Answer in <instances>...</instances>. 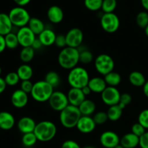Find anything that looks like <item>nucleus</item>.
Here are the masks:
<instances>
[{"label":"nucleus","mask_w":148,"mask_h":148,"mask_svg":"<svg viewBox=\"0 0 148 148\" xmlns=\"http://www.w3.org/2000/svg\"><path fill=\"white\" fill-rule=\"evenodd\" d=\"M33 87V84L30 80H25L22 81L20 84V89L26 92L27 94H30Z\"/></svg>","instance_id":"43"},{"label":"nucleus","mask_w":148,"mask_h":148,"mask_svg":"<svg viewBox=\"0 0 148 148\" xmlns=\"http://www.w3.org/2000/svg\"><path fill=\"white\" fill-rule=\"evenodd\" d=\"M28 94L19 89L13 91L11 95L12 104L16 108H23L28 103Z\"/></svg>","instance_id":"15"},{"label":"nucleus","mask_w":148,"mask_h":148,"mask_svg":"<svg viewBox=\"0 0 148 148\" xmlns=\"http://www.w3.org/2000/svg\"><path fill=\"white\" fill-rule=\"evenodd\" d=\"M45 81L48 83V84H50L51 86L53 87V88H56V86L59 85L60 84L61 78L59 76V73L56 71H49L45 75Z\"/></svg>","instance_id":"31"},{"label":"nucleus","mask_w":148,"mask_h":148,"mask_svg":"<svg viewBox=\"0 0 148 148\" xmlns=\"http://www.w3.org/2000/svg\"><path fill=\"white\" fill-rule=\"evenodd\" d=\"M117 7L116 0H103L101 10L104 13L114 12Z\"/></svg>","instance_id":"37"},{"label":"nucleus","mask_w":148,"mask_h":148,"mask_svg":"<svg viewBox=\"0 0 148 148\" xmlns=\"http://www.w3.org/2000/svg\"><path fill=\"white\" fill-rule=\"evenodd\" d=\"M13 25L8 14L0 13V35L6 36L11 33L12 30Z\"/></svg>","instance_id":"23"},{"label":"nucleus","mask_w":148,"mask_h":148,"mask_svg":"<svg viewBox=\"0 0 148 148\" xmlns=\"http://www.w3.org/2000/svg\"><path fill=\"white\" fill-rule=\"evenodd\" d=\"M93 54L88 49L79 50V62L81 63L88 65L93 60Z\"/></svg>","instance_id":"35"},{"label":"nucleus","mask_w":148,"mask_h":148,"mask_svg":"<svg viewBox=\"0 0 148 148\" xmlns=\"http://www.w3.org/2000/svg\"><path fill=\"white\" fill-rule=\"evenodd\" d=\"M14 1L17 6H20V7H25L27 4H28L30 2L31 0H13Z\"/></svg>","instance_id":"50"},{"label":"nucleus","mask_w":148,"mask_h":148,"mask_svg":"<svg viewBox=\"0 0 148 148\" xmlns=\"http://www.w3.org/2000/svg\"><path fill=\"white\" fill-rule=\"evenodd\" d=\"M6 48H7V46H6L4 36L0 35V53H2V52L5 50Z\"/></svg>","instance_id":"47"},{"label":"nucleus","mask_w":148,"mask_h":148,"mask_svg":"<svg viewBox=\"0 0 148 148\" xmlns=\"http://www.w3.org/2000/svg\"><path fill=\"white\" fill-rule=\"evenodd\" d=\"M64 15L63 10L57 5L51 6L47 11V17L49 21L53 24L60 23L63 20Z\"/></svg>","instance_id":"18"},{"label":"nucleus","mask_w":148,"mask_h":148,"mask_svg":"<svg viewBox=\"0 0 148 148\" xmlns=\"http://www.w3.org/2000/svg\"><path fill=\"white\" fill-rule=\"evenodd\" d=\"M121 138L113 131H106L100 136V142L105 148H114L120 144Z\"/></svg>","instance_id":"13"},{"label":"nucleus","mask_w":148,"mask_h":148,"mask_svg":"<svg viewBox=\"0 0 148 148\" xmlns=\"http://www.w3.org/2000/svg\"><path fill=\"white\" fill-rule=\"evenodd\" d=\"M7 86V84H6L4 78H1V77L0 76V94H2V93L5 91Z\"/></svg>","instance_id":"49"},{"label":"nucleus","mask_w":148,"mask_h":148,"mask_svg":"<svg viewBox=\"0 0 148 148\" xmlns=\"http://www.w3.org/2000/svg\"><path fill=\"white\" fill-rule=\"evenodd\" d=\"M114 148H124V147L121 145V144H119V145H117V146H116Z\"/></svg>","instance_id":"55"},{"label":"nucleus","mask_w":148,"mask_h":148,"mask_svg":"<svg viewBox=\"0 0 148 148\" xmlns=\"http://www.w3.org/2000/svg\"><path fill=\"white\" fill-rule=\"evenodd\" d=\"M139 146L141 148H148V131L140 137V145Z\"/></svg>","instance_id":"46"},{"label":"nucleus","mask_w":148,"mask_h":148,"mask_svg":"<svg viewBox=\"0 0 148 148\" xmlns=\"http://www.w3.org/2000/svg\"><path fill=\"white\" fill-rule=\"evenodd\" d=\"M67 46L79 48L83 41L84 35L79 28H72L65 35Z\"/></svg>","instance_id":"12"},{"label":"nucleus","mask_w":148,"mask_h":148,"mask_svg":"<svg viewBox=\"0 0 148 148\" xmlns=\"http://www.w3.org/2000/svg\"><path fill=\"white\" fill-rule=\"evenodd\" d=\"M96 127V123L91 116L82 115L77 123L76 128L82 133H92Z\"/></svg>","instance_id":"14"},{"label":"nucleus","mask_w":148,"mask_h":148,"mask_svg":"<svg viewBox=\"0 0 148 148\" xmlns=\"http://www.w3.org/2000/svg\"><path fill=\"white\" fill-rule=\"evenodd\" d=\"M83 148H95V147H92V146H87V147H85Z\"/></svg>","instance_id":"56"},{"label":"nucleus","mask_w":148,"mask_h":148,"mask_svg":"<svg viewBox=\"0 0 148 148\" xmlns=\"http://www.w3.org/2000/svg\"><path fill=\"white\" fill-rule=\"evenodd\" d=\"M132 97L128 93H123L121 94V97H120V101L119 104L122 107L123 109L125 108L127 105L132 102Z\"/></svg>","instance_id":"41"},{"label":"nucleus","mask_w":148,"mask_h":148,"mask_svg":"<svg viewBox=\"0 0 148 148\" xmlns=\"http://www.w3.org/2000/svg\"><path fill=\"white\" fill-rule=\"evenodd\" d=\"M101 94V99L104 104L110 107L119 103L121 94L116 87L108 86Z\"/></svg>","instance_id":"10"},{"label":"nucleus","mask_w":148,"mask_h":148,"mask_svg":"<svg viewBox=\"0 0 148 148\" xmlns=\"http://www.w3.org/2000/svg\"><path fill=\"white\" fill-rule=\"evenodd\" d=\"M101 26L107 33H115L120 26V20L114 12L103 13L101 17Z\"/></svg>","instance_id":"8"},{"label":"nucleus","mask_w":148,"mask_h":148,"mask_svg":"<svg viewBox=\"0 0 148 148\" xmlns=\"http://www.w3.org/2000/svg\"><path fill=\"white\" fill-rule=\"evenodd\" d=\"M143 93L145 95V97H147L148 98V81L145 82V84H144V86H143Z\"/></svg>","instance_id":"52"},{"label":"nucleus","mask_w":148,"mask_h":148,"mask_svg":"<svg viewBox=\"0 0 148 148\" xmlns=\"http://www.w3.org/2000/svg\"><path fill=\"white\" fill-rule=\"evenodd\" d=\"M104 79H105L107 86L116 87L121 83V76L119 73L113 71L109 73L104 75Z\"/></svg>","instance_id":"29"},{"label":"nucleus","mask_w":148,"mask_h":148,"mask_svg":"<svg viewBox=\"0 0 148 148\" xmlns=\"http://www.w3.org/2000/svg\"><path fill=\"white\" fill-rule=\"evenodd\" d=\"M88 86L90 87L92 92L95 93V94H101L104 91V89L108 86L104 78L98 76L90 78Z\"/></svg>","instance_id":"20"},{"label":"nucleus","mask_w":148,"mask_h":148,"mask_svg":"<svg viewBox=\"0 0 148 148\" xmlns=\"http://www.w3.org/2000/svg\"><path fill=\"white\" fill-rule=\"evenodd\" d=\"M90 78L89 73L85 68L76 66L69 70L67 81L72 88L82 89L88 85Z\"/></svg>","instance_id":"3"},{"label":"nucleus","mask_w":148,"mask_h":148,"mask_svg":"<svg viewBox=\"0 0 148 148\" xmlns=\"http://www.w3.org/2000/svg\"><path fill=\"white\" fill-rule=\"evenodd\" d=\"M78 107L82 115L91 116V115L95 113L96 104L92 100L85 99Z\"/></svg>","instance_id":"24"},{"label":"nucleus","mask_w":148,"mask_h":148,"mask_svg":"<svg viewBox=\"0 0 148 148\" xmlns=\"http://www.w3.org/2000/svg\"><path fill=\"white\" fill-rule=\"evenodd\" d=\"M82 116L79 107L69 104L59 114V121L66 129H73L76 127L78 120Z\"/></svg>","instance_id":"2"},{"label":"nucleus","mask_w":148,"mask_h":148,"mask_svg":"<svg viewBox=\"0 0 148 148\" xmlns=\"http://www.w3.org/2000/svg\"><path fill=\"white\" fill-rule=\"evenodd\" d=\"M61 148H81L79 144L74 140H66L62 143Z\"/></svg>","instance_id":"45"},{"label":"nucleus","mask_w":148,"mask_h":148,"mask_svg":"<svg viewBox=\"0 0 148 148\" xmlns=\"http://www.w3.org/2000/svg\"><path fill=\"white\" fill-rule=\"evenodd\" d=\"M19 44L22 47L31 46L36 39V35L29 28L28 26L20 28L17 32Z\"/></svg>","instance_id":"11"},{"label":"nucleus","mask_w":148,"mask_h":148,"mask_svg":"<svg viewBox=\"0 0 148 148\" xmlns=\"http://www.w3.org/2000/svg\"><path fill=\"white\" fill-rule=\"evenodd\" d=\"M4 39H5L6 46H7V48H8V49H16L20 45L18 39H17V33L11 32V33L4 36Z\"/></svg>","instance_id":"32"},{"label":"nucleus","mask_w":148,"mask_h":148,"mask_svg":"<svg viewBox=\"0 0 148 148\" xmlns=\"http://www.w3.org/2000/svg\"><path fill=\"white\" fill-rule=\"evenodd\" d=\"M58 62L62 68L71 70L77 66L79 62V50L78 48L66 46L58 55Z\"/></svg>","instance_id":"1"},{"label":"nucleus","mask_w":148,"mask_h":148,"mask_svg":"<svg viewBox=\"0 0 148 148\" xmlns=\"http://www.w3.org/2000/svg\"><path fill=\"white\" fill-rule=\"evenodd\" d=\"M94 66L97 72L104 76L114 71L115 62L110 55L107 54H101L95 57Z\"/></svg>","instance_id":"7"},{"label":"nucleus","mask_w":148,"mask_h":148,"mask_svg":"<svg viewBox=\"0 0 148 148\" xmlns=\"http://www.w3.org/2000/svg\"><path fill=\"white\" fill-rule=\"evenodd\" d=\"M15 124V118L10 112H0V129L8 131L12 129Z\"/></svg>","instance_id":"19"},{"label":"nucleus","mask_w":148,"mask_h":148,"mask_svg":"<svg viewBox=\"0 0 148 148\" xmlns=\"http://www.w3.org/2000/svg\"><path fill=\"white\" fill-rule=\"evenodd\" d=\"M103 0H84V4L88 10L95 12L101 10Z\"/></svg>","instance_id":"36"},{"label":"nucleus","mask_w":148,"mask_h":148,"mask_svg":"<svg viewBox=\"0 0 148 148\" xmlns=\"http://www.w3.org/2000/svg\"><path fill=\"white\" fill-rule=\"evenodd\" d=\"M120 144L124 148H135L140 145V137L133 133H127L120 139Z\"/></svg>","instance_id":"22"},{"label":"nucleus","mask_w":148,"mask_h":148,"mask_svg":"<svg viewBox=\"0 0 148 148\" xmlns=\"http://www.w3.org/2000/svg\"><path fill=\"white\" fill-rule=\"evenodd\" d=\"M138 122L144 126L145 129H148V109H145L138 116Z\"/></svg>","instance_id":"40"},{"label":"nucleus","mask_w":148,"mask_h":148,"mask_svg":"<svg viewBox=\"0 0 148 148\" xmlns=\"http://www.w3.org/2000/svg\"><path fill=\"white\" fill-rule=\"evenodd\" d=\"M81 89H82V92L84 93V94H85V96H88V95H90V94H91V93H92V91H91V89H90V87L88 86V85L87 86H84L83 88H82Z\"/></svg>","instance_id":"51"},{"label":"nucleus","mask_w":148,"mask_h":148,"mask_svg":"<svg viewBox=\"0 0 148 148\" xmlns=\"http://www.w3.org/2000/svg\"><path fill=\"white\" fill-rule=\"evenodd\" d=\"M124 109L119 105V104H115V105L110 106L108 111L106 112L108 115V120L111 121L115 122L121 118L123 113Z\"/></svg>","instance_id":"28"},{"label":"nucleus","mask_w":148,"mask_h":148,"mask_svg":"<svg viewBox=\"0 0 148 148\" xmlns=\"http://www.w3.org/2000/svg\"><path fill=\"white\" fill-rule=\"evenodd\" d=\"M145 33L146 36H147L148 38V26L145 28Z\"/></svg>","instance_id":"54"},{"label":"nucleus","mask_w":148,"mask_h":148,"mask_svg":"<svg viewBox=\"0 0 148 148\" xmlns=\"http://www.w3.org/2000/svg\"><path fill=\"white\" fill-rule=\"evenodd\" d=\"M35 56V49L32 46L23 47L20 52V59L24 63H28L33 60Z\"/></svg>","instance_id":"30"},{"label":"nucleus","mask_w":148,"mask_h":148,"mask_svg":"<svg viewBox=\"0 0 148 148\" xmlns=\"http://www.w3.org/2000/svg\"><path fill=\"white\" fill-rule=\"evenodd\" d=\"M140 1L143 8L145 10V11L148 12V0H140Z\"/></svg>","instance_id":"53"},{"label":"nucleus","mask_w":148,"mask_h":148,"mask_svg":"<svg viewBox=\"0 0 148 148\" xmlns=\"http://www.w3.org/2000/svg\"><path fill=\"white\" fill-rule=\"evenodd\" d=\"M37 123L32 118L28 116L22 117L17 122V128L18 130L23 134L30 132H34Z\"/></svg>","instance_id":"17"},{"label":"nucleus","mask_w":148,"mask_h":148,"mask_svg":"<svg viewBox=\"0 0 148 148\" xmlns=\"http://www.w3.org/2000/svg\"><path fill=\"white\" fill-rule=\"evenodd\" d=\"M38 38L40 41L43 46H50L51 45L54 44L56 34L51 29L45 28L38 36Z\"/></svg>","instance_id":"21"},{"label":"nucleus","mask_w":148,"mask_h":148,"mask_svg":"<svg viewBox=\"0 0 148 148\" xmlns=\"http://www.w3.org/2000/svg\"><path fill=\"white\" fill-rule=\"evenodd\" d=\"M54 91V88L48 84L45 80L38 81L33 84L30 95L32 98L38 102L49 101V98Z\"/></svg>","instance_id":"5"},{"label":"nucleus","mask_w":148,"mask_h":148,"mask_svg":"<svg viewBox=\"0 0 148 148\" xmlns=\"http://www.w3.org/2000/svg\"><path fill=\"white\" fill-rule=\"evenodd\" d=\"M16 72L18 74L20 81L30 80L33 75V68L27 63L22 64L21 65H20Z\"/></svg>","instance_id":"26"},{"label":"nucleus","mask_w":148,"mask_h":148,"mask_svg":"<svg viewBox=\"0 0 148 148\" xmlns=\"http://www.w3.org/2000/svg\"><path fill=\"white\" fill-rule=\"evenodd\" d=\"M38 139L36 137L34 132H30V133H24L22 136V143L25 147H30L35 145L37 142Z\"/></svg>","instance_id":"33"},{"label":"nucleus","mask_w":148,"mask_h":148,"mask_svg":"<svg viewBox=\"0 0 148 148\" xmlns=\"http://www.w3.org/2000/svg\"><path fill=\"white\" fill-rule=\"evenodd\" d=\"M8 15L13 26L19 28L27 26L31 18L28 11L24 7L20 6L11 9Z\"/></svg>","instance_id":"6"},{"label":"nucleus","mask_w":148,"mask_h":148,"mask_svg":"<svg viewBox=\"0 0 148 148\" xmlns=\"http://www.w3.org/2000/svg\"><path fill=\"white\" fill-rule=\"evenodd\" d=\"M31 46L35 49V50H36V49H40V48L43 46V44H42L41 42H40V41L39 40L38 38H36V39H35L34 41H33V44H32Z\"/></svg>","instance_id":"48"},{"label":"nucleus","mask_w":148,"mask_h":148,"mask_svg":"<svg viewBox=\"0 0 148 148\" xmlns=\"http://www.w3.org/2000/svg\"><path fill=\"white\" fill-rule=\"evenodd\" d=\"M54 44L56 45L57 47L62 48V49L67 46V44H66V36H65V35H62V34L56 35V40H55Z\"/></svg>","instance_id":"44"},{"label":"nucleus","mask_w":148,"mask_h":148,"mask_svg":"<svg viewBox=\"0 0 148 148\" xmlns=\"http://www.w3.org/2000/svg\"><path fill=\"white\" fill-rule=\"evenodd\" d=\"M129 81L132 85L136 87H143L147 81L144 74L137 71L130 73L129 75Z\"/></svg>","instance_id":"25"},{"label":"nucleus","mask_w":148,"mask_h":148,"mask_svg":"<svg viewBox=\"0 0 148 148\" xmlns=\"http://www.w3.org/2000/svg\"><path fill=\"white\" fill-rule=\"evenodd\" d=\"M48 102L52 110L59 113L69 104L67 95L61 91H53Z\"/></svg>","instance_id":"9"},{"label":"nucleus","mask_w":148,"mask_h":148,"mask_svg":"<svg viewBox=\"0 0 148 148\" xmlns=\"http://www.w3.org/2000/svg\"><path fill=\"white\" fill-rule=\"evenodd\" d=\"M57 132L56 126L50 120H42L36 124L34 133L38 140L46 142L52 140Z\"/></svg>","instance_id":"4"},{"label":"nucleus","mask_w":148,"mask_h":148,"mask_svg":"<svg viewBox=\"0 0 148 148\" xmlns=\"http://www.w3.org/2000/svg\"><path fill=\"white\" fill-rule=\"evenodd\" d=\"M27 26L36 36H38L46 28L43 22L38 17H31Z\"/></svg>","instance_id":"27"},{"label":"nucleus","mask_w":148,"mask_h":148,"mask_svg":"<svg viewBox=\"0 0 148 148\" xmlns=\"http://www.w3.org/2000/svg\"><path fill=\"white\" fill-rule=\"evenodd\" d=\"M68 100H69V104L79 107L81 103L85 100L86 96L84 94L81 89L78 88H72L69 90L67 93Z\"/></svg>","instance_id":"16"},{"label":"nucleus","mask_w":148,"mask_h":148,"mask_svg":"<svg viewBox=\"0 0 148 148\" xmlns=\"http://www.w3.org/2000/svg\"><path fill=\"white\" fill-rule=\"evenodd\" d=\"M4 80H5L7 85L10 86H14L17 85L20 81V77L18 76L17 72L8 73L4 77Z\"/></svg>","instance_id":"38"},{"label":"nucleus","mask_w":148,"mask_h":148,"mask_svg":"<svg viewBox=\"0 0 148 148\" xmlns=\"http://www.w3.org/2000/svg\"><path fill=\"white\" fill-rule=\"evenodd\" d=\"M136 23L141 28L145 29L148 26V12L147 11H141L136 16Z\"/></svg>","instance_id":"34"},{"label":"nucleus","mask_w":148,"mask_h":148,"mask_svg":"<svg viewBox=\"0 0 148 148\" xmlns=\"http://www.w3.org/2000/svg\"><path fill=\"white\" fill-rule=\"evenodd\" d=\"M93 119L95 120L96 125H102L106 123L107 120H108V115L106 112L99 111L95 113L93 115Z\"/></svg>","instance_id":"39"},{"label":"nucleus","mask_w":148,"mask_h":148,"mask_svg":"<svg viewBox=\"0 0 148 148\" xmlns=\"http://www.w3.org/2000/svg\"><path fill=\"white\" fill-rule=\"evenodd\" d=\"M131 130H132V131H131L132 133H133L134 134L137 135V136H139V137H140L141 136H143V135L144 134L146 131V129H145L144 126H142V125L140 124L139 122H137V123H134V124L132 125Z\"/></svg>","instance_id":"42"},{"label":"nucleus","mask_w":148,"mask_h":148,"mask_svg":"<svg viewBox=\"0 0 148 148\" xmlns=\"http://www.w3.org/2000/svg\"><path fill=\"white\" fill-rule=\"evenodd\" d=\"M1 68L0 67V75H1Z\"/></svg>","instance_id":"57"}]
</instances>
